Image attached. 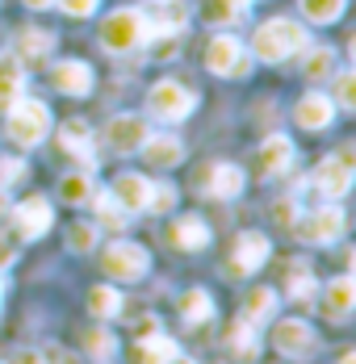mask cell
Listing matches in <instances>:
<instances>
[{"label": "cell", "mask_w": 356, "mask_h": 364, "mask_svg": "<svg viewBox=\"0 0 356 364\" xmlns=\"http://www.w3.org/2000/svg\"><path fill=\"white\" fill-rule=\"evenodd\" d=\"M289 168H293V143L285 134H268L256 151V172L260 176H281Z\"/></svg>", "instance_id": "obj_14"}, {"label": "cell", "mask_w": 356, "mask_h": 364, "mask_svg": "<svg viewBox=\"0 0 356 364\" xmlns=\"http://www.w3.org/2000/svg\"><path fill=\"white\" fill-rule=\"evenodd\" d=\"M172 356H177V343L168 335H147L135 348V364H168Z\"/></svg>", "instance_id": "obj_25"}, {"label": "cell", "mask_w": 356, "mask_h": 364, "mask_svg": "<svg viewBox=\"0 0 356 364\" xmlns=\"http://www.w3.org/2000/svg\"><path fill=\"white\" fill-rule=\"evenodd\" d=\"M172 243H177L180 252H201V247L210 243V226L189 214V218H180L177 226H172Z\"/></svg>", "instance_id": "obj_24"}, {"label": "cell", "mask_w": 356, "mask_h": 364, "mask_svg": "<svg viewBox=\"0 0 356 364\" xmlns=\"http://www.w3.org/2000/svg\"><path fill=\"white\" fill-rule=\"evenodd\" d=\"M306 46V30L289 17H273L264 21L256 34H251V59H264V63H281L289 55H298Z\"/></svg>", "instance_id": "obj_1"}, {"label": "cell", "mask_w": 356, "mask_h": 364, "mask_svg": "<svg viewBox=\"0 0 356 364\" xmlns=\"http://www.w3.org/2000/svg\"><path fill=\"white\" fill-rule=\"evenodd\" d=\"M51 80H55V88L68 92V97H88V92H93V68L80 63V59L55 63V68H51Z\"/></svg>", "instance_id": "obj_15"}, {"label": "cell", "mask_w": 356, "mask_h": 364, "mask_svg": "<svg viewBox=\"0 0 356 364\" xmlns=\"http://www.w3.org/2000/svg\"><path fill=\"white\" fill-rule=\"evenodd\" d=\"M147 109H151V117H159V122H180V117H189V113L197 109V92L177 84V80H159L147 92Z\"/></svg>", "instance_id": "obj_3"}, {"label": "cell", "mask_w": 356, "mask_h": 364, "mask_svg": "<svg viewBox=\"0 0 356 364\" xmlns=\"http://www.w3.org/2000/svg\"><path fill=\"white\" fill-rule=\"evenodd\" d=\"M206 193H210V197H218V201L239 197V193H244V172H239L235 164H214L210 176H206Z\"/></svg>", "instance_id": "obj_22"}, {"label": "cell", "mask_w": 356, "mask_h": 364, "mask_svg": "<svg viewBox=\"0 0 356 364\" xmlns=\"http://www.w3.org/2000/svg\"><path fill=\"white\" fill-rule=\"evenodd\" d=\"M46 130H51V109L42 105V101H17L13 109H9V139L17 146H38L46 139Z\"/></svg>", "instance_id": "obj_2"}, {"label": "cell", "mask_w": 356, "mask_h": 364, "mask_svg": "<svg viewBox=\"0 0 356 364\" xmlns=\"http://www.w3.org/2000/svg\"><path fill=\"white\" fill-rule=\"evenodd\" d=\"M117 310H122V293L113 289V285L88 289V314H93V318H113Z\"/></svg>", "instance_id": "obj_28"}, {"label": "cell", "mask_w": 356, "mask_h": 364, "mask_svg": "<svg viewBox=\"0 0 356 364\" xmlns=\"http://www.w3.org/2000/svg\"><path fill=\"white\" fill-rule=\"evenodd\" d=\"M273 310H277V293L273 289H251L248 301H244V323H251V327H260L264 318H273Z\"/></svg>", "instance_id": "obj_26"}, {"label": "cell", "mask_w": 356, "mask_h": 364, "mask_svg": "<svg viewBox=\"0 0 356 364\" xmlns=\"http://www.w3.org/2000/svg\"><path fill=\"white\" fill-rule=\"evenodd\" d=\"M331 63H335V55H331L327 46H310V50H306L302 72L310 75V80H327V75H331Z\"/></svg>", "instance_id": "obj_34"}, {"label": "cell", "mask_w": 356, "mask_h": 364, "mask_svg": "<svg viewBox=\"0 0 356 364\" xmlns=\"http://www.w3.org/2000/svg\"><path fill=\"white\" fill-rule=\"evenodd\" d=\"M59 143H63V151H71L80 164H84V172H93L97 168V159H93V134H88V126L84 122H63L59 126Z\"/></svg>", "instance_id": "obj_19"}, {"label": "cell", "mask_w": 356, "mask_h": 364, "mask_svg": "<svg viewBox=\"0 0 356 364\" xmlns=\"http://www.w3.org/2000/svg\"><path fill=\"white\" fill-rule=\"evenodd\" d=\"M206 68L214 75H248L251 72V55L244 50V42L235 34H218L206 46Z\"/></svg>", "instance_id": "obj_6"}, {"label": "cell", "mask_w": 356, "mask_h": 364, "mask_svg": "<svg viewBox=\"0 0 356 364\" xmlns=\"http://www.w3.org/2000/svg\"><path fill=\"white\" fill-rule=\"evenodd\" d=\"M13 364H42V356H38V352H17V360Z\"/></svg>", "instance_id": "obj_45"}, {"label": "cell", "mask_w": 356, "mask_h": 364, "mask_svg": "<svg viewBox=\"0 0 356 364\" xmlns=\"http://www.w3.org/2000/svg\"><path fill=\"white\" fill-rule=\"evenodd\" d=\"M210 314H214V297L206 289H189L180 297V318L184 323H206Z\"/></svg>", "instance_id": "obj_27"}, {"label": "cell", "mask_w": 356, "mask_h": 364, "mask_svg": "<svg viewBox=\"0 0 356 364\" xmlns=\"http://www.w3.org/2000/svg\"><path fill=\"white\" fill-rule=\"evenodd\" d=\"M21 176H26V164H21V159H0V188L17 184Z\"/></svg>", "instance_id": "obj_41"}, {"label": "cell", "mask_w": 356, "mask_h": 364, "mask_svg": "<svg viewBox=\"0 0 356 364\" xmlns=\"http://www.w3.org/2000/svg\"><path fill=\"white\" fill-rule=\"evenodd\" d=\"M26 92V72L13 59H0V113H9Z\"/></svg>", "instance_id": "obj_23"}, {"label": "cell", "mask_w": 356, "mask_h": 364, "mask_svg": "<svg viewBox=\"0 0 356 364\" xmlns=\"http://www.w3.org/2000/svg\"><path fill=\"white\" fill-rule=\"evenodd\" d=\"M21 4H26V9H51L55 0H21Z\"/></svg>", "instance_id": "obj_46"}, {"label": "cell", "mask_w": 356, "mask_h": 364, "mask_svg": "<svg viewBox=\"0 0 356 364\" xmlns=\"http://www.w3.org/2000/svg\"><path fill=\"white\" fill-rule=\"evenodd\" d=\"M231 4H235V9H248L251 0H231Z\"/></svg>", "instance_id": "obj_49"}, {"label": "cell", "mask_w": 356, "mask_h": 364, "mask_svg": "<svg viewBox=\"0 0 356 364\" xmlns=\"http://www.w3.org/2000/svg\"><path fill=\"white\" fill-rule=\"evenodd\" d=\"M331 117H335V101H331L327 92H306V97L298 101V109H293V122H298L302 130H327Z\"/></svg>", "instance_id": "obj_16"}, {"label": "cell", "mask_w": 356, "mask_h": 364, "mask_svg": "<svg viewBox=\"0 0 356 364\" xmlns=\"http://www.w3.org/2000/svg\"><path fill=\"white\" fill-rule=\"evenodd\" d=\"M344 4H348V0H302V13H306L310 21H319V26H331V21L344 17Z\"/></svg>", "instance_id": "obj_32"}, {"label": "cell", "mask_w": 356, "mask_h": 364, "mask_svg": "<svg viewBox=\"0 0 356 364\" xmlns=\"http://www.w3.org/2000/svg\"><path fill=\"white\" fill-rule=\"evenodd\" d=\"M172 205H177V188H172V184H151L147 210H155V214H168Z\"/></svg>", "instance_id": "obj_39"}, {"label": "cell", "mask_w": 356, "mask_h": 364, "mask_svg": "<svg viewBox=\"0 0 356 364\" xmlns=\"http://www.w3.org/2000/svg\"><path fill=\"white\" fill-rule=\"evenodd\" d=\"M201 17H206L210 26H226V21L239 17V9H235L231 0H206V4H201Z\"/></svg>", "instance_id": "obj_37"}, {"label": "cell", "mask_w": 356, "mask_h": 364, "mask_svg": "<svg viewBox=\"0 0 356 364\" xmlns=\"http://www.w3.org/2000/svg\"><path fill=\"white\" fill-rule=\"evenodd\" d=\"M97 214H101V226L105 230H126V210L113 201V193H101L97 197Z\"/></svg>", "instance_id": "obj_35"}, {"label": "cell", "mask_w": 356, "mask_h": 364, "mask_svg": "<svg viewBox=\"0 0 356 364\" xmlns=\"http://www.w3.org/2000/svg\"><path fill=\"white\" fill-rule=\"evenodd\" d=\"M139 151L147 155L151 168H177L180 159H184V143L172 139V134H147V143Z\"/></svg>", "instance_id": "obj_21"}, {"label": "cell", "mask_w": 356, "mask_h": 364, "mask_svg": "<svg viewBox=\"0 0 356 364\" xmlns=\"http://www.w3.org/2000/svg\"><path fill=\"white\" fill-rule=\"evenodd\" d=\"M51 50H55V34H46V30H21L13 38V55L21 63H46Z\"/></svg>", "instance_id": "obj_20"}, {"label": "cell", "mask_w": 356, "mask_h": 364, "mask_svg": "<svg viewBox=\"0 0 356 364\" xmlns=\"http://www.w3.org/2000/svg\"><path fill=\"white\" fill-rule=\"evenodd\" d=\"M51 222H55V214H51V201L46 197H26L13 210V226H17L21 239H42L51 230Z\"/></svg>", "instance_id": "obj_13"}, {"label": "cell", "mask_w": 356, "mask_h": 364, "mask_svg": "<svg viewBox=\"0 0 356 364\" xmlns=\"http://www.w3.org/2000/svg\"><path fill=\"white\" fill-rule=\"evenodd\" d=\"M68 247L71 252H93V247H97V226H88V222H75V226H71L68 230Z\"/></svg>", "instance_id": "obj_36"}, {"label": "cell", "mask_w": 356, "mask_h": 364, "mask_svg": "<svg viewBox=\"0 0 356 364\" xmlns=\"http://www.w3.org/2000/svg\"><path fill=\"white\" fill-rule=\"evenodd\" d=\"M273 348L289 356V360H306V356H315V348H319V335L310 323H302V318H281L277 327H273Z\"/></svg>", "instance_id": "obj_7"}, {"label": "cell", "mask_w": 356, "mask_h": 364, "mask_svg": "<svg viewBox=\"0 0 356 364\" xmlns=\"http://www.w3.org/2000/svg\"><path fill=\"white\" fill-rule=\"evenodd\" d=\"M97 4H101V0H59V9L71 13V17H88V13H97Z\"/></svg>", "instance_id": "obj_42"}, {"label": "cell", "mask_w": 356, "mask_h": 364, "mask_svg": "<svg viewBox=\"0 0 356 364\" xmlns=\"http://www.w3.org/2000/svg\"><path fill=\"white\" fill-rule=\"evenodd\" d=\"M315 188H319L323 197H331V201L348 197V188H352V146H344L340 155L323 159L319 172H315Z\"/></svg>", "instance_id": "obj_10"}, {"label": "cell", "mask_w": 356, "mask_h": 364, "mask_svg": "<svg viewBox=\"0 0 356 364\" xmlns=\"http://www.w3.org/2000/svg\"><path fill=\"white\" fill-rule=\"evenodd\" d=\"M344 226H348V218H344L340 205H323V210H315V214H306V218L293 222L298 239H302V243H315V247L335 243V239L344 235Z\"/></svg>", "instance_id": "obj_4"}, {"label": "cell", "mask_w": 356, "mask_h": 364, "mask_svg": "<svg viewBox=\"0 0 356 364\" xmlns=\"http://www.w3.org/2000/svg\"><path fill=\"white\" fill-rule=\"evenodd\" d=\"M273 222H277L281 230H289V226L298 222V201H293V197H281V201H273Z\"/></svg>", "instance_id": "obj_40"}, {"label": "cell", "mask_w": 356, "mask_h": 364, "mask_svg": "<svg viewBox=\"0 0 356 364\" xmlns=\"http://www.w3.org/2000/svg\"><path fill=\"white\" fill-rule=\"evenodd\" d=\"M142 42V13L139 9H117L101 21V46L105 50H130Z\"/></svg>", "instance_id": "obj_8"}, {"label": "cell", "mask_w": 356, "mask_h": 364, "mask_svg": "<svg viewBox=\"0 0 356 364\" xmlns=\"http://www.w3.org/2000/svg\"><path fill=\"white\" fill-rule=\"evenodd\" d=\"M335 105L356 109V72L352 68H344V72L335 75Z\"/></svg>", "instance_id": "obj_38"}, {"label": "cell", "mask_w": 356, "mask_h": 364, "mask_svg": "<svg viewBox=\"0 0 356 364\" xmlns=\"http://www.w3.org/2000/svg\"><path fill=\"white\" fill-rule=\"evenodd\" d=\"M340 364H356V352H344V356H340Z\"/></svg>", "instance_id": "obj_47"}, {"label": "cell", "mask_w": 356, "mask_h": 364, "mask_svg": "<svg viewBox=\"0 0 356 364\" xmlns=\"http://www.w3.org/2000/svg\"><path fill=\"white\" fill-rule=\"evenodd\" d=\"M268 255H273V243H268L264 235L248 230V235H239V239H235V255H231L226 272H231V277H248V272H256V268H264V264H268Z\"/></svg>", "instance_id": "obj_11"}, {"label": "cell", "mask_w": 356, "mask_h": 364, "mask_svg": "<svg viewBox=\"0 0 356 364\" xmlns=\"http://www.w3.org/2000/svg\"><path fill=\"white\" fill-rule=\"evenodd\" d=\"M189 26V4L184 0H151L142 13V38H164L180 34Z\"/></svg>", "instance_id": "obj_9"}, {"label": "cell", "mask_w": 356, "mask_h": 364, "mask_svg": "<svg viewBox=\"0 0 356 364\" xmlns=\"http://www.w3.org/2000/svg\"><path fill=\"white\" fill-rule=\"evenodd\" d=\"M0 297H4V281H0Z\"/></svg>", "instance_id": "obj_50"}, {"label": "cell", "mask_w": 356, "mask_h": 364, "mask_svg": "<svg viewBox=\"0 0 356 364\" xmlns=\"http://www.w3.org/2000/svg\"><path fill=\"white\" fill-rule=\"evenodd\" d=\"M352 306H356V281L352 277H335V281L323 289V314H327V318L344 323V318L352 314Z\"/></svg>", "instance_id": "obj_17"}, {"label": "cell", "mask_w": 356, "mask_h": 364, "mask_svg": "<svg viewBox=\"0 0 356 364\" xmlns=\"http://www.w3.org/2000/svg\"><path fill=\"white\" fill-rule=\"evenodd\" d=\"M168 364H193V360H184V356H180V352H177V356H172V360H168Z\"/></svg>", "instance_id": "obj_48"}, {"label": "cell", "mask_w": 356, "mask_h": 364, "mask_svg": "<svg viewBox=\"0 0 356 364\" xmlns=\"http://www.w3.org/2000/svg\"><path fill=\"white\" fill-rule=\"evenodd\" d=\"M147 134H151V126L142 122L139 113H122V117H113L105 126V143L113 151H122V155H135L142 143H147Z\"/></svg>", "instance_id": "obj_12"}, {"label": "cell", "mask_w": 356, "mask_h": 364, "mask_svg": "<svg viewBox=\"0 0 356 364\" xmlns=\"http://www.w3.org/2000/svg\"><path fill=\"white\" fill-rule=\"evenodd\" d=\"M59 197L68 205H84L93 197V172H71V176H63L59 181Z\"/></svg>", "instance_id": "obj_30"}, {"label": "cell", "mask_w": 356, "mask_h": 364, "mask_svg": "<svg viewBox=\"0 0 356 364\" xmlns=\"http://www.w3.org/2000/svg\"><path fill=\"white\" fill-rule=\"evenodd\" d=\"M9 264H13V243L0 239V268H9Z\"/></svg>", "instance_id": "obj_44"}, {"label": "cell", "mask_w": 356, "mask_h": 364, "mask_svg": "<svg viewBox=\"0 0 356 364\" xmlns=\"http://www.w3.org/2000/svg\"><path fill=\"white\" fill-rule=\"evenodd\" d=\"M101 268H105L113 281H139V277H147V268H151V255H147V247H139V243L117 239V243L105 247Z\"/></svg>", "instance_id": "obj_5"}, {"label": "cell", "mask_w": 356, "mask_h": 364, "mask_svg": "<svg viewBox=\"0 0 356 364\" xmlns=\"http://www.w3.org/2000/svg\"><path fill=\"white\" fill-rule=\"evenodd\" d=\"M147 197H151V181L139 176V172H126V176H117V181H113V201H117L126 214L147 210Z\"/></svg>", "instance_id": "obj_18"}, {"label": "cell", "mask_w": 356, "mask_h": 364, "mask_svg": "<svg viewBox=\"0 0 356 364\" xmlns=\"http://www.w3.org/2000/svg\"><path fill=\"white\" fill-rule=\"evenodd\" d=\"M285 285H289V297H293V301H310V297L319 293V285H315V277H310L306 264H293V268L285 272Z\"/></svg>", "instance_id": "obj_31"}, {"label": "cell", "mask_w": 356, "mask_h": 364, "mask_svg": "<svg viewBox=\"0 0 356 364\" xmlns=\"http://www.w3.org/2000/svg\"><path fill=\"white\" fill-rule=\"evenodd\" d=\"M135 335L147 339V335H159V318H151V314H142L139 323H135Z\"/></svg>", "instance_id": "obj_43"}, {"label": "cell", "mask_w": 356, "mask_h": 364, "mask_svg": "<svg viewBox=\"0 0 356 364\" xmlns=\"http://www.w3.org/2000/svg\"><path fill=\"white\" fill-rule=\"evenodd\" d=\"M226 343H231V352L239 356V360H256V352H260V339H256V327L251 323H235L231 327V335H226Z\"/></svg>", "instance_id": "obj_29"}, {"label": "cell", "mask_w": 356, "mask_h": 364, "mask_svg": "<svg viewBox=\"0 0 356 364\" xmlns=\"http://www.w3.org/2000/svg\"><path fill=\"white\" fill-rule=\"evenodd\" d=\"M84 348H88V356H93V360L109 364V360H113V352H117V339H113L105 327H93L88 335H84Z\"/></svg>", "instance_id": "obj_33"}]
</instances>
